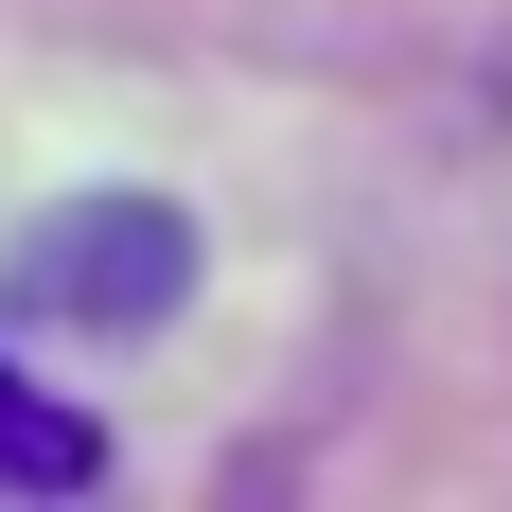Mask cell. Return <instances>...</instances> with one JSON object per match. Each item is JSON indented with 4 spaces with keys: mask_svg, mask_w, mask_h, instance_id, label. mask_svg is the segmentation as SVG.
I'll return each instance as SVG.
<instances>
[{
    "mask_svg": "<svg viewBox=\"0 0 512 512\" xmlns=\"http://www.w3.org/2000/svg\"><path fill=\"white\" fill-rule=\"evenodd\" d=\"M53 301H89L106 336H142V318L195 301V230H177L159 195H89V212H53L36 248L0 265V318H53Z\"/></svg>",
    "mask_w": 512,
    "mask_h": 512,
    "instance_id": "obj_1",
    "label": "cell"
},
{
    "mask_svg": "<svg viewBox=\"0 0 512 512\" xmlns=\"http://www.w3.org/2000/svg\"><path fill=\"white\" fill-rule=\"evenodd\" d=\"M89 477H106V424H71L53 389L0 371V495H89Z\"/></svg>",
    "mask_w": 512,
    "mask_h": 512,
    "instance_id": "obj_2",
    "label": "cell"
}]
</instances>
